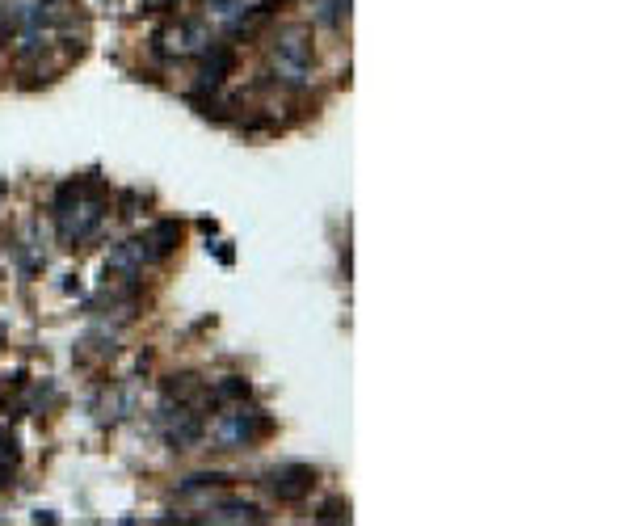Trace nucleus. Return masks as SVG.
I'll return each mask as SVG.
<instances>
[{"label": "nucleus", "instance_id": "5", "mask_svg": "<svg viewBox=\"0 0 631 526\" xmlns=\"http://www.w3.org/2000/svg\"><path fill=\"white\" fill-rule=\"evenodd\" d=\"M156 261H160V253L152 249V240H147V236H135V240H122V245L109 253L106 274H118L122 282H135L147 266H156Z\"/></svg>", "mask_w": 631, "mask_h": 526}, {"label": "nucleus", "instance_id": "4", "mask_svg": "<svg viewBox=\"0 0 631 526\" xmlns=\"http://www.w3.org/2000/svg\"><path fill=\"white\" fill-rule=\"evenodd\" d=\"M156 426L173 451H194L198 442H202V417L190 404H165L156 413Z\"/></svg>", "mask_w": 631, "mask_h": 526}, {"label": "nucleus", "instance_id": "10", "mask_svg": "<svg viewBox=\"0 0 631 526\" xmlns=\"http://www.w3.org/2000/svg\"><path fill=\"white\" fill-rule=\"evenodd\" d=\"M207 13L223 25H240L249 13V0H207Z\"/></svg>", "mask_w": 631, "mask_h": 526}, {"label": "nucleus", "instance_id": "15", "mask_svg": "<svg viewBox=\"0 0 631 526\" xmlns=\"http://www.w3.org/2000/svg\"><path fill=\"white\" fill-rule=\"evenodd\" d=\"M165 392H169V400L177 396V404H185L190 396L198 392V380H194V375H177V383H165Z\"/></svg>", "mask_w": 631, "mask_h": 526}, {"label": "nucleus", "instance_id": "6", "mask_svg": "<svg viewBox=\"0 0 631 526\" xmlns=\"http://www.w3.org/2000/svg\"><path fill=\"white\" fill-rule=\"evenodd\" d=\"M316 484V472L307 464H282L269 472V489L278 502H304Z\"/></svg>", "mask_w": 631, "mask_h": 526}, {"label": "nucleus", "instance_id": "18", "mask_svg": "<svg viewBox=\"0 0 631 526\" xmlns=\"http://www.w3.org/2000/svg\"><path fill=\"white\" fill-rule=\"evenodd\" d=\"M0 194H5V185H0Z\"/></svg>", "mask_w": 631, "mask_h": 526}, {"label": "nucleus", "instance_id": "7", "mask_svg": "<svg viewBox=\"0 0 631 526\" xmlns=\"http://www.w3.org/2000/svg\"><path fill=\"white\" fill-rule=\"evenodd\" d=\"M231 72V51L228 47H207V60H202V72H198V89H219L223 76Z\"/></svg>", "mask_w": 631, "mask_h": 526}, {"label": "nucleus", "instance_id": "12", "mask_svg": "<svg viewBox=\"0 0 631 526\" xmlns=\"http://www.w3.org/2000/svg\"><path fill=\"white\" fill-rule=\"evenodd\" d=\"M345 17H350V0H316V22L320 25L337 30Z\"/></svg>", "mask_w": 631, "mask_h": 526}, {"label": "nucleus", "instance_id": "3", "mask_svg": "<svg viewBox=\"0 0 631 526\" xmlns=\"http://www.w3.org/2000/svg\"><path fill=\"white\" fill-rule=\"evenodd\" d=\"M269 429L266 413H257V409H244V400L236 409L215 417V442L219 451H244V446H253L261 434Z\"/></svg>", "mask_w": 631, "mask_h": 526}, {"label": "nucleus", "instance_id": "1", "mask_svg": "<svg viewBox=\"0 0 631 526\" xmlns=\"http://www.w3.org/2000/svg\"><path fill=\"white\" fill-rule=\"evenodd\" d=\"M106 194L89 182H68L55 194V228H60L63 245H85L101 232L106 223Z\"/></svg>", "mask_w": 631, "mask_h": 526}, {"label": "nucleus", "instance_id": "13", "mask_svg": "<svg viewBox=\"0 0 631 526\" xmlns=\"http://www.w3.org/2000/svg\"><path fill=\"white\" fill-rule=\"evenodd\" d=\"M13 464H17V438L0 426V484H5V476L13 472Z\"/></svg>", "mask_w": 631, "mask_h": 526}, {"label": "nucleus", "instance_id": "8", "mask_svg": "<svg viewBox=\"0 0 631 526\" xmlns=\"http://www.w3.org/2000/svg\"><path fill=\"white\" fill-rule=\"evenodd\" d=\"M261 505L253 502H223L215 505V514H211V522H261Z\"/></svg>", "mask_w": 631, "mask_h": 526}, {"label": "nucleus", "instance_id": "11", "mask_svg": "<svg viewBox=\"0 0 631 526\" xmlns=\"http://www.w3.org/2000/svg\"><path fill=\"white\" fill-rule=\"evenodd\" d=\"M228 400H249V380H240V375H228V380L215 383V392H211V404H228Z\"/></svg>", "mask_w": 631, "mask_h": 526}, {"label": "nucleus", "instance_id": "16", "mask_svg": "<svg viewBox=\"0 0 631 526\" xmlns=\"http://www.w3.org/2000/svg\"><path fill=\"white\" fill-rule=\"evenodd\" d=\"M316 522H350V505L341 502H328L320 514H316Z\"/></svg>", "mask_w": 631, "mask_h": 526}, {"label": "nucleus", "instance_id": "2", "mask_svg": "<svg viewBox=\"0 0 631 526\" xmlns=\"http://www.w3.org/2000/svg\"><path fill=\"white\" fill-rule=\"evenodd\" d=\"M269 72L287 89L312 85V42H307L304 25H287L269 38Z\"/></svg>", "mask_w": 631, "mask_h": 526}, {"label": "nucleus", "instance_id": "9", "mask_svg": "<svg viewBox=\"0 0 631 526\" xmlns=\"http://www.w3.org/2000/svg\"><path fill=\"white\" fill-rule=\"evenodd\" d=\"M147 240H152V249H156L160 258H169L173 249H177V240H182V223L177 220H160L152 232H147Z\"/></svg>", "mask_w": 631, "mask_h": 526}, {"label": "nucleus", "instance_id": "17", "mask_svg": "<svg viewBox=\"0 0 631 526\" xmlns=\"http://www.w3.org/2000/svg\"><path fill=\"white\" fill-rule=\"evenodd\" d=\"M215 253H219V261H223V266H231V249H228V240H219Z\"/></svg>", "mask_w": 631, "mask_h": 526}, {"label": "nucleus", "instance_id": "14", "mask_svg": "<svg viewBox=\"0 0 631 526\" xmlns=\"http://www.w3.org/2000/svg\"><path fill=\"white\" fill-rule=\"evenodd\" d=\"M215 484H231V476H223V472H198V476H190L182 484V493H198V489H215Z\"/></svg>", "mask_w": 631, "mask_h": 526}]
</instances>
